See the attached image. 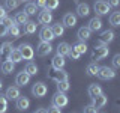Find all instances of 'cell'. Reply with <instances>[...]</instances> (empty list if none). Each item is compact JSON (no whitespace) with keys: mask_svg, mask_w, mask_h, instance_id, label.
<instances>
[{"mask_svg":"<svg viewBox=\"0 0 120 113\" xmlns=\"http://www.w3.org/2000/svg\"><path fill=\"white\" fill-rule=\"evenodd\" d=\"M18 5H20V0H5V9H17Z\"/></svg>","mask_w":120,"mask_h":113,"instance_id":"cell-33","label":"cell"},{"mask_svg":"<svg viewBox=\"0 0 120 113\" xmlns=\"http://www.w3.org/2000/svg\"><path fill=\"white\" fill-rule=\"evenodd\" d=\"M0 23H2L3 26H6V27H9V26L15 24V21H14V20H12V18H11V17H8V15H6V17H3L2 20H0Z\"/></svg>","mask_w":120,"mask_h":113,"instance_id":"cell-39","label":"cell"},{"mask_svg":"<svg viewBox=\"0 0 120 113\" xmlns=\"http://www.w3.org/2000/svg\"><path fill=\"white\" fill-rule=\"evenodd\" d=\"M8 60H11V62H14V63H20L22 60V56H21L20 50H18V48H12V50L8 53Z\"/></svg>","mask_w":120,"mask_h":113,"instance_id":"cell-16","label":"cell"},{"mask_svg":"<svg viewBox=\"0 0 120 113\" xmlns=\"http://www.w3.org/2000/svg\"><path fill=\"white\" fill-rule=\"evenodd\" d=\"M50 29H51V32H52V35H54V38L62 36L63 33H65V27H63V24H60V23H56V24H52Z\"/></svg>","mask_w":120,"mask_h":113,"instance_id":"cell-23","label":"cell"},{"mask_svg":"<svg viewBox=\"0 0 120 113\" xmlns=\"http://www.w3.org/2000/svg\"><path fill=\"white\" fill-rule=\"evenodd\" d=\"M6 33H8V27H6V26H3L2 23H0V38L5 36Z\"/></svg>","mask_w":120,"mask_h":113,"instance_id":"cell-43","label":"cell"},{"mask_svg":"<svg viewBox=\"0 0 120 113\" xmlns=\"http://www.w3.org/2000/svg\"><path fill=\"white\" fill-rule=\"evenodd\" d=\"M2 86H3V83H2V80H0V90H2Z\"/></svg>","mask_w":120,"mask_h":113,"instance_id":"cell-49","label":"cell"},{"mask_svg":"<svg viewBox=\"0 0 120 113\" xmlns=\"http://www.w3.org/2000/svg\"><path fill=\"white\" fill-rule=\"evenodd\" d=\"M5 97L8 100H17V98L20 97V89H18V86H9V88L6 89Z\"/></svg>","mask_w":120,"mask_h":113,"instance_id":"cell-17","label":"cell"},{"mask_svg":"<svg viewBox=\"0 0 120 113\" xmlns=\"http://www.w3.org/2000/svg\"><path fill=\"white\" fill-rule=\"evenodd\" d=\"M72 48H74V50L77 51V53H80V54H84V53L87 51V45H86L84 42H82V41H80V42H77V44H75Z\"/></svg>","mask_w":120,"mask_h":113,"instance_id":"cell-32","label":"cell"},{"mask_svg":"<svg viewBox=\"0 0 120 113\" xmlns=\"http://www.w3.org/2000/svg\"><path fill=\"white\" fill-rule=\"evenodd\" d=\"M112 68H120V54H116L112 57Z\"/></svg>","mask_w":120,"mask_h":113,"instance_id":"cell-41","label":"cell"},{"mask_svg":"<svg viewBox=\"0 0 120 113\" xmlns=\"http://www.w3.org/2000/svg\"><path fill=\"white\" fill-rule=\"evenodd\" d=\"M8 110V98L0 93V113H6Z\"/></svg>","mask_w":120,"mask_h":113,"instance_id":"cell-37","label":"cell"},{"mask_svg":"<svg viewBox=\"0 0 120 113\" xmlns=\"http://www.w3.org/2000/svg\"><path fill=\"white\" fill-rule=\"evenodd\" d=\"M77 36H78V39L80 41H87L90 39V36H92V32L89 30V27H80L78 29V33H77Z\"/></svg>","mask_w":120,"mask_h":113,"instance_id":"cell-20","label":"cell"},{"mask_svg":"<svg viewBox=\"0 0 120 113\" xmlns=\"http://www.w3.org/2000/svg\"><path fill=\"white\" fill-rule=\"evenodd\" d=\"M20 2H26V3H27V2H29V0H20Z\"/></svg>","mask_w":120,"mask_h":113,"instance_id":"cell-50","label":"cell"},{"mask_svg":"<svg viewBox=\"0 0 120 113\" xmlns=\"http://www.w3.org/2000/svg\"><path fill=\"white\" fill-rule=\"evenodd\" d=\"M36 113H48V110H47V109H42V107H41V109H38V110H36Z\"/></svg>","mask_w":120,"mask_h":113,"instance_id":"cell-48","label":"cell"},{"mask_svg":"<svg viewBox=\"0 0 120 113\" xmlns=\"http://www.w3.org/2000/svg\"><path fill=\"white\" fill-rule=\"evenodd\" d=\"M84 113H98V109H95L92 104L86 105V107H84Z\"/></svg>","mask_w":120,"mask_h":113,"instance_id":"cell-42","label":"cell"},{"mask_svg":"<svg viewBox=\"0 0 120 113\" xmlns=\"http://www.w3.org/2000/svg\"><path fill=\"white\" fill-rule=\"evenodd\" d=\"M110 5H108L105 0H98L95 2V6H93V9H95V12L98 14V17H101V15H107L110 12Z\"/></svg>","mask_w":120,"mask_h":113,"instance_id":"cell-4","label":"cell"},{"mask_svg":"<svg viewBox=\"0 0 120 113\" xmlns=\"http://www.w3.org/2000/svg\"><path fill=\"white\" fill-rule=\"evenodd\" d=\"M14 21H15V24H26V23L29 21V15L26 14L24 11H21V12H18L17 15H15Z\"/></svg>","mask_w":120,"mask_h":113,"instance_id":"cell-24","label":"cell"},{"mask_svg":"<svg viewBox=\"0 0 120 113\" xmlns=\"http://www.w3.org/2000/svg\"><path fill=\"white\" fill-rule=\"evenodd\" d=\"M59 5H60V0H47V2H45V8L50 9V11L57 9Z\"/></svg>","mask_w":120,"mask_h":113,"instance_id":"cell-36","label":"cell"},{"mask_svg":"<svg viewBox=\"0 0 120 113\" xmlns=\"http://www.w3.org/2000/svg\"><path fill=\"white\" fill-rule=\"evenodd\" d=\"M114 36H116V33L112 32V30H105V32H102V35H101V41H99V42L108 45L110 42L114 41Z\"/></svg>","mask_w":120,"mask_h":113,"instance_id":"cell-15","label":"cell"},{"mask_svg":"<svg viewBox=\"0 0 120 113\" xmlns=\"http://www.w3.org/2000/svg\"><path fill=\"white\" fill-rule=\"evenodd\" d=\"M38 20H39L41 24H50V23L52 21V14L50 12V9H47V8H42V11L39 12V15H38Z\"/></svg>","mask_w":120,"mask_h":113,"instance_id":"cell-8","label":"cell"},{"mask_svg":"<svg viewBox=\"0 0 120 113\" xmlns=\"http://www.w3.org/2000/svg\"><path fill=\"white\" fill-rule=\"evenodd\" d=\"M45 2H47V0H36L35 5H36L38 8H45Z\"/></svg>","mask_w":120,"mask_h":113,"instance_id":"cell-46","label":"cell"},{"mask_svg":"<svg viewBox=\"0 0 120 113\" xmlns=\"http://www.w3.org/2000/svg\"><path fill=\"white\" fill-rule=\"evenodd\" d=\"M69 50H71V45L68 44V42H60L59 45H57V48H56V51H57V54L59 56H68V53H69Z\"/></svg>","mask_w":120,"mask_h":113,"instance_id":"cell-21","label":"cell"},{"mask_svg":"<svg viewBox=\"0 0 120 113\" xmlns=\"http://www.w3.org/2000/svg\"><path fill=\"white\" fill-rule=\"evenodd\" d=\"M110 24L112 26V27H117V26H120V12H112L110 15Z\"/></svg>","mask_w":120,"mask_h":113,"instance_id":"cell-28","label":"cell"},{"mask_svg":"<svg viewBox=\"0 0 120 113\" xmlns=\"http://www.w3.org/2000/svg\"><path fill=\"white\" fill-rule=\"evenodd\" d=\"M3 17H6V9H5V6L0 5V20H2Z\"/></svg>","mask_w":120,"mask_h":113,"instance_id":"cell-47","label":"cell"},{"mask_svg":"<svg viewBox=\"0 0 120 113\" xmlns=\"http://www.w3.org/2000/svg\"><path fill=\"white\" fill-rule=\"evenodd\" d=\"M14 69H15V63L14 62H11V60H5V62L2 63V73L3 74H12L14 73Z\"/></svg>","mask_w":120,"mask_h":113,"instance_id":"cell-22","label":"cell"},{"mask_svg":"<svg viewBox=\"0 0 120 113\" xmlns=\"http://www.w3.org/2000/svg\"><path fill=\"white\" fill-rule=\"evenodd\" d=\"M18 50H20L22 56V60H32L35 57V50H33V47L30 44H21L18 47Z\"/></svg>","mask_w":120,"mask_h":113,"instance_id":"cell-3","label":"cell"},{"mask_svg":"<svg viewBox=\"0 0 120 113\" xmlns=\"http://www.w3.org/2000/svg\"><path fill=\"white\" fill-rule=\"evenodd\" d=\"M39 38H41V41H45V42H51V41L54 39V35H52L51 29L48 27V26H44V27L41 29V32H39Z\"/></svg>","mask_w":120,"mask_h":113,"instance_id":"cell-9","label":"cell"},{"mask_svg":"<svg viewBox=\"0 0 120 113\" xmlns=\"http://www.w3.org/2000/svg\"><path fill=\"white\" fill-rule=\"evenodd\" d=\"M24 12L27 15H36L38 6L35 5V3H32V2H27V3H26V8H24Z\"/></svg>","mask_w":120,"mask_h":113,"instance_id":"cell-27","label":"cell"},{"mask_svg":"<svg viewBox=\"0 0 120 113\" xmlns=\"http://www.w3.org/2000/svg\"><path fill=\"white\" fill-rule=\"evenodd\" d=\"M51 51H52V45H51V42H45V41H41L39 45H38V48H36V54L41 56V57H45V56H48Z\"/></svg>","mask_w":120,"mask_h":113,"instance_id":"cell-6","label":"cell"},{"mask_svg":"<svg viewBox=\"0 0 120 113\" xmlns=\"http://www.w3.org/2000/svg\"><path fill=\"white\" fill-rule=\"evenodd\" d=\"M68 103H69V100H68L65 92H57L54 97H52V105H56V107H59V109L68 105Z\"/></svg>","mask_w":120,"mask_h":113,"instance_id":"cell-5","label":"cell"},{"mask_svg":"<svg viewBox=\"0 0 120 113\" xmlns=\"http://www.w3.org/2000/svg\"><path fill=\"white\" fill-rule=\"evenodd\" d=\"M96 75L101 80H111V78L116 77V71L114 68H110V66H99Z\"/></svg>","mask_w":120,"mask_h":113,"instance_id":"cell-2","label":"cell"},{"mask_svg":"<svg viewBox=\"0 0 120 113\" xmlns=\"http://www.w3.org/2000/svg\"><path fill=\"white\" fill-rule=\"evenodd\" d=\"M47 92H48V88H47V85H44L42 81L35 83V85H33V88H32V93H33L36 98L45 97V95H47Z\"/></svg>","mask_w":120,"mask_h":113,"instance_id":"cell-7","label":"cell"},{"mask_svg":"<svg viewBox=\"0 0 120 113\" xmlns=\"http://www.w3.org/2000/svg\"><path fill=\"white\" fill-rule=\"evenodd\" d=\"M29 81H30V75L26 73V71H21V73H18L17 78H15V83H17L18 88H22V86L29 85Z\"/></svg>","mask_w":120,"mask_h":113,"instance_id":"cell-10","label":"cell"},{"mask_svg":"<svg viewBox=\"0 0 120 113\" xmlns=\"http://www.w3.org/2000/svg\"><path fill=\"white\" fill-rule=\"evenodd\" d=\"M62 24H63V27H74V26L77 24V15H74L72 12L65 14Z\"/></svg>","mask_w":120,"mask_h":113,"instance_id":"cell-11","label":"cell"},{"mask_svg":"<svg viewBox=\"0 0 120 113\" xmlns=\"http://www.w3.org/2000/svg\"><path fill=\"white\" fill-rule=\"evenodd\" d=\"M69 89H71V85H69V81H68V80L57 81V90H59V92H68Z\"/></svg>","mask_w":120,"mask_h":113,"instance_id":"cell-34","label":"cell"},{"mask_svg":"<svg viewBox=\"0 0 120 113\" xmlns=\"http://www.w3.org/2000/svg\"><path fill=\"white\" fill-rule=\"evenodd\" d=\"M12 50V42H3L2 47H0V54H5V53H9Z\"/></svg>","mask_w":120,"mask_h":113,"instance_id":"cell-38","label":"cell"},{"mask_svg":"<svg viewBox=\"0 0 120 113\" xmlns=\"http://www.w3.org/2000/svg\"><path fill=\"white\" fill-rule=\"evenodd\" d=\"M98 69H99V66L96 65V62H93V63H89V65H87L86 73H87V75H96L98 74Z\"/></svg>","mask_w":120,"mask_h":113,"instance_id":"cell-31","label":"cell"},{"mask_svg":"<svg viewBox=\"0 0 120 113\" xmlns=\"http://www.w3.org/2000/svg\"><path fill=\"white\" fill-rule=\"evenodd\" d=\"M89 95L92 97V98H95V97H98V95H101L102 93V89H101V86L99 85H96V83H93V85H90L89 86Z\"/></svg>","mask_w":120,"mask_h":113,"instance_id":"cell-25","label":"cell"},{"mask_svg":"<svg viewBox=\"0 0 120 113\" xmlns=\"http://www.w3.org/2000/svg\"><path fill=\"white\" fill-rule=\"evenodd\" d=\"M108 53H110V48H108V45H105V44H98L95 45V48H93V51H92V59L93 60H102L105 59L108 56Z\"/></svg>","mask_w":120,"mask_h":113,"instance_id":"cell-1","label":"cell"},{"mask_svg":"<svg viewBox=\"0 0 120 113\" xmlns=\"http://www.w3.org/2000/svg\"><path fill=\"white\" fill-rule=\"evenodd\" d=\"M90 14V6L87 5V3H78L77 5V15L78 17H87V15Z\"/></svg>","mask_w":120,"mask_h":113,"instance_id":"cell-19","label":"cell"},{"mask_svg":"<svg viewBox=\"0 0 120 113\" xmlns=\"http://www.w3.org/2000/svg\"><path fill=\"white\" fill-rule=\"evenodd\" d=\"M48 113H62V112H60L59 107H56V105H51L50 110H48Z\"/></svg>","mask_w":120,"mask_h":113,"instance_id":"cell-45","label":"cell"},{"mask_svg":"<svg viewBox=\"0 0 120 113\" xmlns=\"http://www.w3.org/2000/svg\"><path fill=\"white\" fill-rule=\"evenodd\" d=\"M89 30L90 32H98V30L102 29V20H101V17H93L92 20L89 21Z\"/></svg>","mask_w":120,"mask_h":113,"instance_id":"cell-12","label":"cell"},{"mask_svg":"<svg viewBox=\"0 0 120 113\" xmlns=\"http://www.w3.org/2000/svg\"><path fill=\"white\" fill-rule=\"evenodd\" d=\"M51 66L54 71H59V69H63V66H65V57L63 56H59L56 54L54 57L51 60Z\"/></svg>","mask_w":120,"mask_h":113,"instance_id":"cell-14","label":"cell"},{"mask_svg":"<svg viewBox=\"0 0 120 113\" xmlns=\"http://www.w3.org/2000/svg\"><path fill=\"white\" fill-rule=\"evenodd\" d=\"M108 5H110V6H112V8H117L119 5H120V0H108Z\"/></svg>","mask_w":120,"mask_h":113,"instance_id":"cell-44","label":"cell"},{"mask_svg":"<svg viewBox=\"0 0 120 113\" xmlns=\"http://www.w3.org/2000/svg\"><path fill=\"white\" fill-rule=\"evenodd\" d=\"M56 80V83L57 81H65V80H68V73L66 71H63V69H59L57 71V75L56 77H52Z\"/></svg>","mask_w":120,"mask_h":113,"instance_id":"cell-35","label":"cell"},{"mask_svg":"<svg viewBox=\"0 0 120 113\" xmlns=\"http://www.w3.org/2000/svg\"><path fill=\"white\" fill-rule=\"evenodd\" d=\"M107 97L104 95V93H101V95H98V97H95V98H92V105L95 109H98V110H99V109H102L105 104H107Z\"/></svg>","mask_w":120,"mask_h":113,"instance_id":"cell-13","label":"cell"},{"mask_svg":"<svg viewBox=\"0 0 120 113\" xmlns=\"http://www.w3.org/2000/svg\"><path fill=\"white\" fill-rule=\"evenodd\" d=\"M15 101H17V109L18 110H27L29 105H30V100L27 97H21L20 95Z\"/></svg>","mask_w":120,"mask_h":113,"instance_id":"cell-18","label":"cell"},{"mask_svg":"<svg viewBox=\"0 0 120 113\" xmlns=\"http://www.w3.org/2000/svg\"><path fill=\"white\" fill-rule=\"evenodd\" d=\"M20 27H18V24H12L8 27V35H11L12 38H18L20 36Z\"/></svg>","mask_w":120,"mask_h":113,"instance_id":"cell-30","label":"cell"},{"mask_svg":"<svg viewBox=\"0 0 120 113\" xmlns=\"http://www.w3.org/2000/svg\"><path fill=\"white\" fill-rule=\"evenodd\" d=\"M36 29H38V24L35 21H27L24 24V33H27V35H33L36 32Z\"/></svg>","mask_w":120,"mask_h":113,"instance_id":"cell-26","label":"cell"},{"mask_svg":"<svg viewBox=\"0 0 120 113\" xmlns=\"http://www.w3.org/2000/svg\"><path fill=\"white\" fill-rule=\"evenodd\" d=\"M26 73H27L30 77H32V75H36L38 74V65L36 63H33V62H29L27 65H26Z\"/></svg>","mask_w":120,"mask_h":113,"instance_id":"cell-29","label":"cell"},{"mask_svg":"<svg viewBox=\"0 0 120 113\" xmlns=\"http://www.w3.org/2000/svg\"><path fill=\"white\" fill-rule=\"evenodd\" d=\"M68 56H69L71 59H74V60H78L81 54H80V53H77V51H75L72 47H71V50H69V53H68Z\"/></svg>","mask_w":120,"mask_h":113,"instance_id":"cell-40","label":"cell"}]
</instances>
